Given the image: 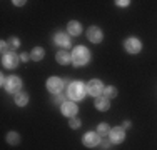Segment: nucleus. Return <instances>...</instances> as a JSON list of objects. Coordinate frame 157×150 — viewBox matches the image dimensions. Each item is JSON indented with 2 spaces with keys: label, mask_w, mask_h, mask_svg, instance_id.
Instances as JSON below:
<instances>
[{
  "label": "nucleus",
  "mask_w": 157,
  "mask_h": 150,
  "mask_svg": "<svg viewBox=\"0 0 157 150\" xmlns=\"http://www.w3.org/2000/svg\"><path fill=\"white\" fill-rule=\"evenodd\" d=\"M109 132H110V129H109V125H105V123H100L99 129H97V133H100V135H107Z\"/></svg>",
  "instance_id": "a211bd4d"
},
{
  "label": "nucleus",
  "mask_w": 157,
  "mask_h": 150,
  "mask_svg": "<svg viewBox=\"0 0 157 150\" xmlns=\"http://www.w3.org/2000/svg\"><path fill=\"white\" fill-rule=\"evenodd\" d=\"M99 144V135L94 132H89L84 135V145L85 147H95Z\"/></svg>",
  "instance_id": "9b49d317"
},
{
  "label": "nucleus",
  "mask_w": 157,
  "mask_h": 150,
  "mask_svg": "<svg viewBox=\"0 0 157 150\" xmlns=\"http://www.w3.org/2000/svg\"><path fill=\"white\" fill-rule=\"evenodd\" d=\"M69 97L72 100H82L85 95V85L82 82H74V84L69 85Z\"/></svg>",
  "instance_id": "f03ea898"
},
{
  "label": "nucleus",
  "mask_w": 157,
  "mask_h": 150,
  "mask_svg": "<svg viewBox=\"0 0 157 150\" xmlns=\"http://www.w3.org/2000/svg\"><path fill=\"white\" fill-rule=\"evenodd\" d=\"M30 58H32V60H35V62H37V60H42V58H44V48H40V47H35V48L32 50V55H30Z\"/></svg>",
  "instance_id": "f3484780"
},
{
  "label": "nucleus",
  "mask_w": 157,
  "mask_h": 150,
  "mask_svg": "<svg viewBox=\"0 0 157 150\" xmlns=\"http://www.w3.org/2000/svg\"><path fill=\"white\" fill-rule=\"evenodd\" d=\"M105 95L107 97H115V95H117V88H115V87H107L105 88Z\"/></svg>",
  "instance_id": "aec40b11"
},
{
  "label": "nucleus",
  "mask_w": 157,
  "mask_h": 150,
  "mask_svg": "<svg viewBox=\"0 0 157 150\" xmlns=\"http://www.w3.org/2000/svg\"><path fill=\"white\" fill-rule=\"evenodd\" d=\"M115 3H117L119 7H127L130 3V0H115Z\"/></svg>",
  "instance_id": "4be33fe9"
},
{
  "label": "nucleus",
  "mask_w": 157,
  "mask_h": 150,
  "mask_svg": "<svg viewBox=\"0 0 157 150\" xmlns=\"http://www.w3.org/2000/svg\"><path fill=\"white\" fill-rule=\"evenodd\" d=\"M29 102V95L25 92H18L15 93V103L18 105V107H25Z\"/></svg>",
  "instance_id": "ddd939ff"
},
{
  "label": "nucleus",
  "mask_w": 157,
  "mask_h": 150,
  "mask_svg": "<svg viewBox=\"0 0 157 150\" xmlns=\"http://www.w3.org/2000/svg\"><path fill=\"white\" fill-rule=\"evenodd\" d=\"M95 107L99 108V110H107V108H109V97H97Z\"/></svg>",
  "instance_id": "f8f14e48"
},
{
  "label": "nucleus",
  "mask_w": 157,
  "mask_h": 150,
  "mask_svg": "<svg viewBox=\"0 0 157 150\" xmlns=\"http://www.w3.org/2000/svg\"><path fill=\"white\" fill-rule=\"evenodd\" d=\"M124 47H125V50L129 52V54H137V52H140V42L137 39H134V37H130V39H127L125 40V43H124Z\"/></svg>",
  "instance_id": "0eeeda50"
},
{
  "label": "nucleus",
  "mask_w": 157,
  "mask_h": 150,
  "mask_svg": "<svg viewBox=\"0 0 157 150\" xmlns=\"http://www.w3.org/2000/svg\"><path fill=\"white\" fill-rule=\"evenodd\" d=\"M20 58H22V60H24V62H27V60H29V55H25V54H24V55H22V57H20Z\"/></svg>",
  "instance_id": "bb28decb"
},
{
  "label": "nucleus",
  "mask_w": 157,
  "mask_h": 150,
  "mask_svg": "<svg viewBox=\"0 0 157 150\" xmlns=\"http://www.w3.org/2000/svg\"><path fill=\"white\" fill-rule=\"evenodd\" d=\"M2 65L5 67V69H15L18 65V57L15 54H12V52H9V54H3L2 57Z\"/></svg>",
  "instance_id": "39448f33"
},
{
  "label": "nucleus",
  "mask_w": 157,
  "mask_h": 150,
  "mask_svg": "<svg viewBox=\"0 0 157 150\" xmlns=\"http://www.w3.org/2000/svg\"><path fill=\"white\" fill-rule=\"evenodd\" d=\"M70 60H72V54H67V52H59L57 54V62L60 63V65H65Z\"/></svg>",
  "instance_id": "2eb2a0df"
},
{
  "label": "nucleus",
  "mask_w": 157,
  "mask_h": 150,
  "mask_svg": "<svg viewBox=\"0 0 157 150\" xmlns=\"http://www.w3.org/2000/svg\"><path fill=\"white\" fill-rule=\"evenodd\" d=\"M63 85H65V80H60L59 77H50L47 80V88L50 93H59L63 90Z\"/></svg>",
  "instance_id": "7ed1b4c3"
},
{
  "label": "nucleus",
  "mask_w": 157,
  "mask_h": 150,
  "mask_svg": "<svg viewBox=\"0 0 157 150\" xmlns=\"http://www.w3.org/2000/svg\"><path fill=\"white\" fill-rule=\"evenodd\" d=\"M10 43H12L13 47H18V40L15 39V37H13V39H10Z\"/></svg>",
  "instance_id": "393cba45"
},
{
  "label": "nucleus",
  "mask_w": 157,
  "mask_h": 150,
  "mask_svg": "<svg viewBox=\"0 0 157 150\" xmlns=\"http://www.w3.org/2000/svg\"><path fill=\"white\" fill-rule=\"evenodd\" d=\"M90 60V52L87 50L85 47H75L72 52V62L75 65H85V63Z\"/></svg>",
  "instance_id": "f257e3e1"
},
{
  "label": "nucleus",
  "mask_w": 157,
  "mask_h": 150,
  "mask_svg": "<svg viewBox=\"0 0 157 150\" xmlns=\"http://www.w3.org/2000/svg\"><path fill=\"white\" fill-rule=\"evenodd\" d=\"M0 48H2V52H3V54H7V43H5V42H2V45H0Z\"/></svg>",
  "instance_id": "a878e982"
},
{
  "label": "nucleus",
  "mask_w": 157,
  "mask_h": 150,
  "mask_svg": "<svg viewBox=\"0 0 157 150\" xmlns=\"http://www.w3.org/2000/svg\"><path fill=\"white\" fill-rule=\"evenodd\" d=\"M87 39L90 40V42H94V43H99L100 40H102V32H100L97 27H90L89 32H87Z\"/></svg>",
  "instance_id": "9d476101"
},
{
  "label": "nucleus",
  "mask_w": 157,
  "mask_h": 150,
  "mask_svg": "<svg viewBox=\"0 0 157 150\" xmlns=\"http://www.w3.org/2000/svg\"><path fill=\"white\" fill-rule=\"evenodd\" d=\"M55 43L60 45V47H69L70 40H69V37H67L65 33H57V35H55Z\"/></svg>",
  "instance_id": "4468645a"
},
{
  "label": "nucleus",
  "mask_w": 157,
  "mask_h": 150,
  "mask_svg": "<svg viewBox=\"0 0 157 150\" xmlns=\"http://www.w3.org/2000/svg\"><path fill=\"white\" fill-rule=\"evenodd\" d=\"M60 110L63 115H67V117H74V115L77 114V105L74 102H63L60 105Z\"/></svg>",
  "instance_id": "1a4fd4ad"
},
{
  "label": "nucleus",
  "mask_w": 157,
  "mask_h": 150,
  "mask_svg": "<svg viewBox=\"0 0 157 150\" xmlns=\"http://www.w3.org/2000/svg\"><path fill=\"white\" fill-rule=\"evenodd\" d=\"M109 135H110V140L115 142V144H121V142L124 140V137H125L124 129H122V127H114V129L109 132Z\"/></svg>",
  "instance_id": "6e6552de"
},
{
  "label": "nucleus",
  "mask_w": 157,
  "mask_h": 150,
  "mask_svg": "<svg viewBox=\"0 0 157 150\" xmlns=\"http://www.w3.org/2000/svg\"><path fill=\"white\" fill-rule=\"evenodd\" d=\"M63 102H65V97H60V95H57V97H55V103H63Z\"/></svg>",
  "instance_id": "5701e85b"
},
{
  "label": "nucleus",
  "mask_w": 157,
  "mask_h": 150,
  "mask_svg": "<svg viewBox=\"0 0 157 150\" xmlns=\"http://www.w3.org/2000/svg\"><path fill=\"white\" fill-rule=\"evenodd\" d=\"M70 127H72V129H78V127H80V120L72 118V120H70Z\"/></svg>",
  "instance_id": "412c9836"
},
{
  "label": "nucleus",
  "mask_w": 157,
  "mask_h": 150,
  "mask_svg": "<svg viewBox=\"0 0 157 150\" xmlns=\"http://www.w3.org/2000/svg\"><path fill=\"white\" fill-rule=\"evenodd\" d=\"M3 87L7 88V92H9V93H18V92H20V87H22V82H20V78H18V77H9Z\"/></svg>",
  "instance_id": "20e7f679"
},
{
  "label": "nucleus",
  "mask_w": 157,
  "mask_h": 150,
  "mask_svg": "<svg viewBox=\"0 0 157 150\" xmlns=\"http://www.w3.org/2000/svg\"><path fill=\"white\" fill-rule=\"evenodd\" d=\"M12 2H13V3H15V5H17V7H20V5H24V3H25V2H27V0H12Z\"/></svg>",
  "instance_id": "b1692460"
},
{
  "label": "nucleus",
  "mask_w": 157,
  "mask_h": 150,
  "mask_svg": "<svg viewBox=\"0 0 157 150\" xmlns=\"http://www.w3.org/2000/svg\"><path fill=\"white\" fill-rule=\"evenodd\" d=\"M67 28H69V33H72V35H78V33L82 32V27H80L78 22H69Z\"/></svg>",
  "instance_id": "dca6fc26"
},
{
  "label": "nucleus",
  "mask_w": 157,
  "mask_h": 150,
  "mask_svg": "<svg viewBox=\"0 0 157 150\" xmlns=\"http://www.w3.org/2000/svg\"><path fill=\"white\" fill-rule=\"evenodd\" d=\"M102 90H104V85H102V82H100V80H90V82H89L87 92L90 93V95L99 97L100 93H102Z\"/></svg>",
  "instance_id": "423d86ee"
},
{
  "label": "nucleus",
  "mask_w": 157,
  "mask_h": 150,
  "mask_svg": "<svg viewBox=\"0 0 157 150\" xmlns=\"http://www.w3.org/2000/svg\"><path fill=\"white\" fill-rule=\"evenodd\" d=\"M7 142H9V144H18V135L15 132H10L7 135Z\"/></svg>",
  "instance_id": "6ab92c4d"
}]
</instances>
